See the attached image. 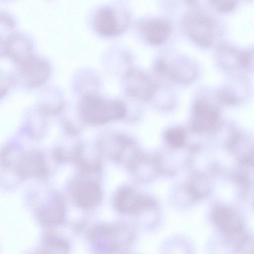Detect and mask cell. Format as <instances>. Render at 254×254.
<instances>
[{
	"label": "cell",
	"instance_id": "6",
	"mask_svg": "<svg viewBox=\"0 0 254 254\" xmlns=\"http://www.w3.org/2000/svg\"><path fill=\"white\" fill-rule=\"evenodd\" d=\"M125 86L129 96L141 100H148L156 90L153 80L143 72L129 70L125 76Z\"/></svg>",
	"mask_w": 254,
	"mask_h": 254
},
{
	"label": "cell",
	"instance_id": "9",
	"mask_svg": "<svg viewBox=\"0 0 254 254\" xmlns=\"http://www.w3.org/2000/svg\"><path fill=\"white\" fill-rule=\"evenodd\" d=\"M212 219L215 225L225 238L244 230L241 217L230 208L224 206L216 207L212 213Z\"/></svg>",
	"mask_w": 254,
	"mask_h": 254
},
{
	"label": "cell",
	"instance_id": "17",
	"mask_svg": "<svg viewBox=\"0 0 254 254\" xmlns=\"http://www.w3.org/2000/svg\"><path fill=\"white\" fill-rule=\"evenodd\" d=\"M218 98L220 100L229 103L235 102L237 99L233 91L228 87L221 88L218 92Z\"/></svg>",
	"mask_w": 254,
	"mask_h": 254
},
{
	"label": "cell",
	"instance_id": "3",
	"mask_svg": "<svg viewBox=\"0 0 254 254\" xmlns=\"http://www.w3.org/2000/svg\"><path fill=\"white\" fill-rule=\"evenodd\" d=\"M184 25L189 37L202 47L211 46L219 35V30L214 19L197 10L188 13Z\"/></svg>",
	"mask_w": 254,
	"mask_h": 254
},
{
	"label": "cell",
	"instance_id": "7",
	"mask_svg": "<svg viewBox=\"0 0 254 254\" xmlns=\"http://www.w3.org/2000/svg\"><path fill=\"white\" fill-rule=\"evenodd\" d=\"M158 72L173 81L182 83L194 80L197 74L196 66L186 60H176L170 63L160 61L157 64Z\"/></svg>",
	"mask_w": 254,
	"mask_h": 254
},
{
	"label": "cell",
	"instance_id": "16",
	"mask_svg": "<svg viewBox=\"0 0 254 254\" xmlns=\"http://www.w3.org/2000/svg\"><path fill=\"white\" fill-rule=\"evenodd\" d=\"M210 2L215 10L221 12L231 11L237 5V2L233 0H212Z\"/></svg>",
	"mask_w": 254,
	"mask_h": 254
},
{
	"label": "cell",
	"instance_id": "10",
	"mask_svg": "<svg viewBox=\"0 0 254 254\" xmlns=\"http://www.w3.org/2000/svg\"><path fill=\"white\" fill-rule=\"evenodd\" d=\"M140 29L145 39L154 45L163 43L171 32L170 24L166 20L158 18L143 21L140 25Z\"/></svg>",
	"mask_w": 254,
	"mask_h": 254
},
{
	"label": "cell",
	"instance_id": "13",
	"mask_svg": "<svg viewBox=\"0 0 254 254\" xmlns=\"http://www.w3.org/2000/svg\"><path fill=\"white\" fill-rule=\"evenodd\" d=\"M227 243L240 254H254V238L244 230L225 238Z\"/></svg>",
	"mask_w": 254,
	"mask_h": 254
},
{
	"label": "cell",
	"instance_id": "11",
	"mask_svg": "<svg viewBox=\"0 0 254 254\" xmlns=\"http://www.w3.org/2000/svg\"><path fill=\"white\" fill-rule=\"evenodd\" d=\"M75 195L79 204L85 208H91L98 205L102 196L99 186L91 181L76 185Z\"/></svg>",
	"mask_w": 254,
	"mask_h": 254
},
{
	"label": "cell",
	"instance_id": "12",
	"mask_svg": "<svg viewBox=\"0 0 254 254\" xmlns=\"http://www.w3.org/2000/svg\"><path fill=\"white\" fill-rule=\"evenodd\" d=\"M216 110L204 99H200L195 104L193 112V123L199 129L207 128L215 120Z\"/></svg>",
	"mask_w": 254,
	"mask_h": 254
},
{
	"label": "cell",
	"instance_id": "2",
	"mask_svg": "<svg viewBox=\"0 0 254 254\" xmlns=\"http://www.w3.org/2000/svg\"><path fill=\"white\" fill-rule=\"evenodd\" d=\"M80 109L84 118L94 124H102L121 118L126 112L124 104L116 100H107L93 93L81 98Z\"/></svg>",
	"mask_w": 254,
	"mask_h": 254
},
{
	"label": "cell",
	"instance_id": "15",
	"mask_svg": "<svg viewBox=\"0 0 254 254\" xmlns=\"http://www.w3.org/2000/svg\"><path fill=\"white\" fill-rule=\"evenodd\" d=\"M165 139L170 145L175 147H180L184 141L183 130L178 127L169 129L165 133Z\"/></svg>",
	"mask_w": 254,
	"mask_h": 254
},
{
	"label": "cell",
	"instance_id": "14",
	"mask_svg": "<svg viewBox=\"0 0 254 254\" xmlns=\"http://www.w3.org/2000/svg\"><path fill=\"white\" fill-rule=\"evenodd\" d=\"M39 217L42 222L55 224L61 222L64 217V209L59 202H56L48 208L39 210Z\"/></svg>",
	"mask_w": 254,
	"mask_h": 254
},
{
	"label": "cell",
	"instance_id": "5",
	"mask_svg": "<svg viewBox=\"0 0 254 254\" xmlns=\"http://www.w3.org/2000/svg\"><path fill=\"white\" fill-rule=\"evenodd\" d=\"M96 31L106 37H113L124 31L127 25V17L124 13L113 8L105 7L97 11L94 19Z\"/></svg>",
	"mask_w": 254,
	"mask_h": 254
},
{
	"label": "cell",
	"instance_id": "4",
	"mask_svg": "<svg viewBox=\"0 0 254 254\" xmlns=\"http://www.w3.org/2000/svg\"><path fill=\"white\" fill-rule=\"evenodd\" d=\"M19 75L29 87H36L44 83L50 74V66L45 60L32 53L17 63Z\"/></svg>",
	"mask_w": 254,
	"mask_h": 254
},
{
	"label": "cell",
	"instance_id": "1",
	"mask_svg": "<svg viewBox=\"0 0 254 254\" xmlns=\"http://www.w3.org/2000/svg\"><path fill=\"white\" fill-rule=\"evenodd\" d=\"M96 251L101 254H113L127 250L134 239L132 230L125 224H102L89 233Z\"/></svg>",
	"mask_w": 254,
	"mask_h": 254
},
{
	"label": "cell",
	"instance_id": "8",
	"mask_svg": "<svg viewBox=\"0 0 254 254\" xmlns=\"http://www.w3.org/2000/svg\"><path fill=\"white\" fill-rule=\"evenodd\" d=\"M117 207L118 211L123 214L137 215L155 208L156 204L150 198L123 190L118 194Z\"/></svg>",
	"mask_w": 254,
	"mask_h": 254
}]
</instances>
